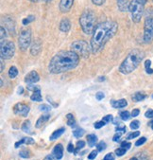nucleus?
<instances>
[{"label":"nucleus","mask_w":153,"mask_h":160,"mask_svg":"<svg viewBox=\"0 0 153 160\" xmlns=\"http://www.w3.org/2000/svg\"><path fill=\"white\" fill-rule=\"evenodd\" d=\"M117 28V23L112 20L104 21L98 24L94 29L90 43L92 52L94 54L99 52L108 43V41L115 35Z\"/></svg>","instance_id":"obj_1"},{"label":"nucleus","mask_w":153,"mask_h":160,"mask_svg":"<svg viewBox=\"0 0 153 160\" xmlns=\"http://www.w3.org/2000/svg\"><path fill=\"white\" fill-rule=\"evenodd\" d=\"M79 62V56L73 50L58 52L49 62L48 70L52 74H60L74 69Z\"/></svg>","instance_id":"obj_2"},{"label":"nucleus","mask_w":153,"mask_h":160,"mask_svg":"<svg viewBox=\"0 0 153 160\" xmlns=\"http://www.w3.org/2000/svg\"><path fill=\"white\" fill-rule=\"evenodd\" d=\"M145 57V53L140 49H133L131 50L129 55L126 57V59L121 63L119 68V71L123 74H130L132 71H134L140 62L143 61Z\"/></svg>","instance_id":"obj_3"},{"label":"nucleus","mask_w":153,"mask_h":160,"mask_svg":"<svg viewBox=\"0 0 153 160\" xmlns=\"http://www.w3.org/2000/svg\"><path fill=\"white\" fill-rule=\"evenodd\" d=\"M79 24L83 32L86 34H93L96 28V15L91 10H87L82 12L79 17Z\"/></svg>","instance_id":"obj_4"},{"label":"nucleus","mask_w":153,"mask_h":160,"mask_svg":"<svg viewBox=\"0 0 153 160\" xmlns=\"http://www.w3.org/2000/svg\"><path fill=\"white\" fill-rule=\"evenodd\" d=\"M71 48L74 52H76L79 56L87 59L90 55V53L92 52L91 49V46L83 40H79V41H75L71 44Z\"/></svg>","instance_id":"obj_5"},{"label":"nucleus","mask_w":153,"mask_h":160,"mask_svg":"<svg viewBox=\"0 0 153 160\" xmlns=\"http://www.w3.org/2000/svg\"><path fill=\"white\" fill-rule=\"evenodd\" d=\"M129 11L131 14V18H132L133 22L138 23V22H140V20L143 16L144 5L141 4L140 2H138L137 0H131L130 2Z\"/></svg>","instance_id":"obj_6"},{"label":"nucleus","mask_w":153,"mask_h":160,"mask_svg":"<svg viewBox=\"0 0 153 160\" xmlns=\"http://www.w3.org/2000/svg\"><path fill=\"white\" fill-rule=\"evenodd\" d=\"M15 53V46L12 42L3 40L0 44V54L2 59H11Z\"/></svg>","instance_id":"obj_7"},{"label":"nucleus","mask_w":153,"mask_h":160,"mask_svg":"<svg viewBox=\"0 0 153 160\" xmlns=\"http://www.w3.org/2000/svg\"><path fill=\"white\" fill-rule=\"evenodd\" d=\"M30 44H31V30L29 28L23 29L20 32L18 38V45L20 49L26 50L27 48L30 46Z\"/></svg>","instance_id":"obj_8"},{"label":"nucleus","mask_w":153,"mask_h":160,"mask_svg":"<svg viewBox=\"0 0 153 160\" xmlns=\"http://www.w3.org/2000/svg\"><path fill=\"white\" fill-rule=\"evenodd\" d=\"M144 42L150 44L153 42V17H146L144 25Z\"/></svg>","instance_id":"obj_9"},{"label":"nucleus","mask_w":153,"mask_h":160,"mask_svg":"<svg viewBox=\"0 0 153 160\" xmlns=\"http://www.w3.org/2000/svg\"><path fill=\"white\" fill-rule=\"evenodd\" d=\"M13 111L16 115L22 116V117H26L29 113V107L24 103H17L14 105Z\"/></svg>","instance_id":"obj_10"},{"label":"nucleus","mask_w":153,"mask_h":160,"mask_svg":"<svg viewBox=\"0 0 153 160\" xmlns=\"http://www.w3.org/2000/svg\"><path fill=\"white\" fill-rule=\"evenodd\" d=\"M74 3V0H60V11L63 13L68 12Z\"/></svg>","instance_id":"obj_11"},{"label":"nucleus","mask_w":153,"mask_h":160,"mask_svg":"<svg viewBox=\"0 0 153 160\" xmlns=\"http://www.w3.org/2000/svg\"><path fill=\"white\" fill-rule=\"evenodd\" d=\"M40 80V77L38 75V73L36 71H31L29 72L26 77H25V82L27 84H35L36 82H38Z\"/></svg>","instance_id":"obj_12"},{"label":"nucleus","mask_w":153,"mask_h":160,"mask_svg":"<svg viewBox=\"0 0 153 160\" xmlns=\"http://www.w3.org/2000/svg\"><path fill=\"white\" fill-rule=\"evenodd\" d=\"M42 50V43L39 39H35L34 42L32 43L31 48H30V53L33 56H37Z\"/></svg>","instance_id":"obj_13"},{"label":"nucleus","mask_w":153,"mask_h":160,"mask_svg":"<svg viewBox=\"0 0 153 160\" xmlns=\"http://www.w3.org/2000/svg\"><path fill=\"white\" fill-rule=\"evenodd\" d=\"M53 156L55 159L60 160L64 156V147L62 144H57L53 149Z\"/></svg>","instance_id":"obj_14"},{"label":"nucleus","mask_w":153,"mask_h":160,"mask_svg":"<svg viewBox=\"0 0 153 160\" xmlns=\"http://www.w3.org/2000/svg\"><path fill=\"white\" fill-rule=\"evenodd\" d=\"M71 28V23L69 21V19L67 18H64L62 19L60 23V30L63 31V32H67Z\"/></svg>","instance_id":"obj_15"},{"label":"nucleus","mask_w":153,"mask_h":160,"mask_svg":"<svg viewBox=\"0 0 153 160\" xmlns=\"http://www.w3.org/2000/svg\"><path fill=\"white\" fill-rule=\"evenodd\" d=\"M129 0H117V7L120 12H126L129 10Z\"/></svg>","instance_id":"obj_16"},{"label":"nucleus","mask_w":153,"mask_h":160,"mask_svg":"<svg viewBox=\"0 0 153 160\" xmlns=\"http://www.w3.org/2000/svg\"><path fill=\"white\" fill-rule=\"evenodd\" d=\"M112 105L114 108H124V107H126L128 105V102H127L126 100L121 99V100H118V101H112Z\"/></svg>","instance_id":"obj_17"},{"label":"nucleus","mask_w":153,"mask_h":160,"mask_svg":"<svg viewBox=\"0 0 153 160\" xmlns=\"http://www.w3.org/2000/svg\"><path fill=\"white\" fill-rule=\"evenodd\" d=\"M87 140H88V145L90 147H94L98 143V137L94 134H91L87 136Z\"/></svg>","instance_id":"obj_18"},{"label":"nucleus","mask_w":153,"mask_h":160,"mask_svg":"<svg viewBox=\"0 0 153 160\" xmlns=\"http://www.w3.org/2000/svg\"><path fill=\"white\" fill-rule=\"evenodd\" d=\"M65 132V128H60V129L56 130L51 136H50V140H55V139H58L60 136H62L64 133Z\"/></svg>","instance_id":"obj_19"},{"label":"nucleus","mask_w":153,"mask_h":160,"mask_svg":"<svg viewBox=\"0 0 153 160\" xmlns=\"http://www.w3.org/2000/svg\"><path fill=\"white\" fill-rule=\"evenodd\" d=\"M30 99H31V101L33 102H42V96H41V90L40 88H38L37 90L33 91V94L32 96L30 97Z\"/></svg>","instance_id":"obj_20"},{"label":"nucleus","mask_w":153,"mask_h":160,"mask_svg":"<svg viewBox=\"0 0 153 160\" xmlns=\"http://www.w3.org/2000/svg\"><path fill=\"white\" fill-rule=\"evenodd\" d=\"M49 118H50L49 115H44V116L40 117V118H39V119L37 120V122H36V128H41V127L49 119Z\"/></svg>","instance_id":"obj_21"},{"label":"nucleus","mask_w":153,"mask_h":160,"mask_svg":"<svg viewBox=\"0 0 153 160\" xmlns=\"http://www.w3.org/2000/svg\"><path fill=\"white\" fill-rule=\"evenodd\" d=\"M146 99V94L144 92H136L133 96H132V101L133 102H141L143 100Z\"/></svg>","instance_id":"obj_22"},{"label":"nucleus","mask_w":153,"mask_h":160,"mask_svg":"<svg viewBox=\"0 0 153 160\" xmlns=\"http://www.w3.org/2000/svg\"><path fill=\"white\" fill-rule=\"evenodd\" d=\"M31 123H30L29 120H26L23 124H22V130L26 133H30L31 132Z\"/></svg>","instance_id":"obj_23"},{"label":"nucleus","mask_w":153,"mask_h":160,"mask_svg":"<svg viewBox=\"0 0 153 160\" xmlns=\"http://www.w3.org/2000/svg\"><path fill=\"white\" fill-rule=\"evenodd\" d=\"M66 118H67V125L70 127H76V120L74 118V116L72 114H67L66 115Z\"/></svg>","instance_id":"obj_24"},{"label":"nucleus","mask_w":153,"mask_h":160,"mask_svg":"<svg viewBox=\"0 0 153 160\" xmlns=\"http://www.w3.org/2000/svg\"><path fill=\"white\" fill-rule=\"evenodd\" d=\"M17 75H18V70H17V68H16L15 67H12V68L9 69V77H10L11 79H14V78L17 77Z\"/></svg>","instance_id":"obj_25"},{"label":"nucleus","mask_w":153,"mask_h":160,"mask_svg":"<svg viewBox=\"0 0 153 160\" xmlns=\"http://www.w3.org/2000/svg\"><path fill=\"white\" fill-rule=\"evenodd\" d=\"M150 66H151V61L150 60H146L145 68H146V71L147 74H153V69L150 68Z\"/></svg>","instance_id":"obj_26"},{"label":"nucleus","mask_w":153,"mask_h":160,"mask_svg":"<svg viewBox=\"0 0 153 160\" xmlns=\"http://www.w3.org/2000/svg\"><path fill=\"white\" fill-rule=\"evenodd\" d=\"M84 133H85V131H84L83 129H81V128H78V129H76V130L73 132V135H74L75 138H81V137L84 135Z\"/></svg>","instance_id":"obj_27"},{"label":"nucleus","mask_w":153,"mask_h":160,"mask_svg":"<svg viewBox=\"0 0 153 160\" xmlns=\"http://www.w3.org/2000/svg\"><path fill=\"white\" fill-rule=\"evenodd\" d=\"M131 117V114L129 111H122L120 112V118L123 120H128Z\"/></svg>","instance_id":"obj_28"},{"label":"nucleus","mask_w":153,"mask_h":160,"mask_svg":"<svg viewBox=\"0 0 153 160\" xmlns=\"http://www.w3.org/2000/svg\"><path fill=\"white\" fill-rule=\"evenodd\" d=\"M33 20H35V16H33V15H29V16H27L26 18L23 19V25L26 26V25H28L29 23H31Z\"/></svg>","instance_id":"obj_29"},{"label":"nucleus","mask_w":153,"mask_h":160,"mask_svg":"<svg viewBox=\"0 0 153 160\" xmlns=\"http://www.w3.org/2000/svg\"><path fill=\"white\" fill-rule=\"evenodd\" d=\"M106 148H107V145H106V143L103 142V141L99 142V143L97 145V149H98V152H102V151H104Z\"/></svg>","instance_id":"obj_30"},{"label":"nucleus","mask_w":153,"mask_h":160,"mask_svg":"<svg viewBox=\"0 0 153 160\" xmlns=\"http://www.w3.org/2000/svg\"><path fill=\"white\" fill-rule=\"evenodd\" d=\"M139 126H140V122H139L138 120H133V121L131 123V125H130L131 129H132V130H136V129H138Z\"/></svg>","instance_id":"obj_31"},{"label":"nucleus","mask_w":153,"mask_h":160,"mask_svg":"<svg viewBox=\"0 0 153 160\" xmlns=\"http://www.w3.org/2000/svg\"><path fill=\"white\" fill-rule=\"evenodd\" d=\"M115 131L116 132H119V133H122V134H124V133H126V127L123 124H120V126H117L115 128Z\"/></svg>","instance_id":"obj_32"},{"label":"nucleus","mask_w":153,"mask_h":160,"mask_svg":"<svg viewBox=\"0 0 153 160\" xmlns=\"http://www.w3.org/2000/svg\"><path fill=\"white\" fill-rule=\"evenodd\" d=\"M139 135H140V132H138V131H136V132H133V133H131V134H129V135H128V137H127V139H128V140H130V139H133V138H137Z\"/></svg>","instance_id":"obj_33"},{"label":"nucleus","mask_w":153,"mask_h":160,"mask_svg":"<svg viewBox=\"0 0 153 160\" xmlns=\"http://www.w3.org/2000/svg\"><path fill=\"white\" fill-rule=\"evenodd\" d=\"M126 152H127V150H125V149H123V148H119V149H117V150L115 151V154H116L117 156H122V155H124V154L126 153Z\"/></svg>","instance_id":"obj_34"},{"label":"nucleus","mask_w":153,"mask_h":160,"mask_svg":"<svg viewBox=\"0 0 153 160\" xmlns=\"http://www.w3.org/2000/svg\"><path fill=\"white\" fill-rule=\"evenodd\" d=\"M29 152L27 151V150H22L20 152H19V155L21 156V157H23V158H27V157H29Z\"/></svg>","instance_id":"obj_35"},{"label":"nucleus","mask_w":153,"mask_h":160,"mask_svg":"<svg viewBox=\"0 0 153 160\" xmlns=\"http://www.w3.org/2000/svg\"><path fill=\"white\" fill-rule=\"evenodd\" d=\"M51 109V107L49 105H46V104H42L39 106V110L40 111H44V112H48L49 110Z\"/></svg>","instance_id":"obj_36"},{"label":"nucleus","mask_w":153,"mask_h":160,"mask_svg":"<svg viewBox=\"0 0 153 160\" xmlns=\"http://www.w3.org/2000/svg\"><path fill=\"white\" fill-rule=\"evenodd\" d=\"M105 124H106V123H105L103 120H101V121H97V122L94 124V127L96 128V129H100V128L103 127Z\"/></svg>","instance_id":"obj_37"},{"label":"nucleus","mask_w":153,"mask_h":160,"mask_svg":"<svg viewBox=\"0 0 153 160\" xmlns=\"http://www.w3.org/2000/svg\"><path fill=\"white\" fill-rule=\"evenodd\" d=\"M97 155H98V151H93V152H90V154L88 155V159H90V160H94L96 157H97Z\"/></svg>","instance_id":"obj_38"},{"label":"nucleus","mask_w":153,"mask_h":160,"mask_svg":"<svg viewBox=\"0 0 153 160\" xmlns=\"http://www.w3.org/2000/svg\"><path fill=\"white\" fill-rule=\"evenodd\" d=\"M0 30H1V41H3L4 40V38H6L7 37V31H6V29H5V28L2 26L1 27V28H0Z\"/></svg>","instance_id":"obj_39"},{"label":"nucleus","mask_w":153,"mask_h":160,"mask_svg":"<svg viewBox=\"0 0 153 160\" xmlns=\"http://www.w3.org/2000/svg\"><path fill=\"white\" fill-rule=\"evenodd\" d=\"M131 144L130 142L124 141V142H122V143H121V148H123V149H125V150H129V149L131 148Z\"/></svg>","instance_id":"obj_40"},{"label":"nucleus","mask_w":153,"mask_h":160,"mask_svg":"<svg viewBox=\"0 0 153 160\" xmlns=\"http://www.w3.org/2000/svg\"><path fill=\"white\" fill-rule=\"evenodd\" d=\"M104 97H105V95H104V93H103V92H98V93L96 94V98H97V100H98V101H101V100H103V99H104Z\"/></svg>","instance_id":"obj_41"},{"label":"nucleus","mask_w":153,"mask_h":160,"mask_svg":"<svg viewBox=\"0 0 153 160\" xmlns=\"http://www.w3.org/2000/svg\"><path fill=\"white\" fill-rule=\"evenodd\" d=\"M146 141V138H141L140 139H138V140L135 142V145H136V146H141V145H143Z\"/></svg>","instance_id":"obj_42"},{"label":"nucleus","mask_w":153,"mask_h":160,"mask_svg":"<svg viewBox=\"0 0 153 160\" xmlns=\"http://www.w3.org/2000/svg\"><path fill=\"white\" fill-rule=\"evenodd\" d=\"M105 123H108V122H111L112 120V115H107V116H105L104 118H103V119H102Z\"/></svg>","instance_id":"obj_43"},{"label":"nucleus","mask_w":153,"mask_h":160,"mask_svg":"<svg viewBox=\"0 0 153 160\" xmlns=\"http://www.w3.org/2000/svg\"><path fill=\"white\" fill-rule=\"evenodd\" d=\"M84 146H85V142L84 141H82V140L78 141V143H77V150H80V149L84 148Z\"/></svg>","instance_id":"obj_44"},{"label":"nucleus","mask_w":153,"mask_h":160,"mask_svg":"<svg viewBox=\"0 0 153 160\" xmlns=\"http://www.w3.org/2000/svg\"><path fill=\"white\" fill-rule=\"evenodd\" d=\"M145 116H146V118H153V110H152V109L147 110V111L146 112Z\"/></svg>","instance_id":"obj_45"},{"label":"nucleus","mask_w":153,"mask_h":160,"mask_svg":"<svg viewBox=\"0 0 153 160\" xmlns=\"http://www.w3.org/2000/svg\"><path fill=\"white\" fill-rule=\"evenodd\" d=\"M92 1H93L94 4H96L98 6H101V5H103L105 3L106 0H92Z\"/></svg>","instance_id":"obj_46"},{"label":"nucleus","mask_w":153,"mask_h":160,"mask_svg":"<svg viewBox=\"0 0 153 160\" xmlns=\"http://www.w3.org/2000/svg\"><path fill=\"white\" fill-rule=\"evenodd\" d=\"M104 160H114V155H113V153L110 152V153L106 154L105 157H104Z\"/></svg>","instance_id":"obj_47"},{"label":"nucleus","mask_w":153,"mask_h":160,"mask_svg":"<svg viewBox=\"0 0 153 160\" xmlns=\"http://www.w3.org/2000/svg\"><path fill=\"white\" fill-rule=\"evenodd\" d=\"M25 144H34V140L31 138H25Z\"/></svg>","instance_id":"obj_48"},{"label":"nucleus","mask_w":153,"mask_h":160,"mask_svg":"<svg viewBox=\"0 0 153 160\" xmlns=\"http://www.w3.org/2000/svg\"><path fill=\"white\" fill-rule=\"evenodd\" d=\"M121 136H122V133H117V134H115V136L113 137V138H112V140L113 141H115V142H117L119 139H120V138H121Z\"/></svg>","instance_id":"obj_49"},{"label":"nucleus","mask_w":153,"mask_h":160,"mask_svg":"<svg viewBox=\"0 0 153 160\" xmlns=\"http://www.w3.org/2000/svg\"><path fill=\"white\" fill-rule=\"evenodd\" d=\"M67 151H68L69 152H75V149H74V146H73V144H72V143H69V144H68Z\"/></svg>","instance_id":"obj_50"},{"label":"nucleus","mask_w":153,"mask_h":160,"mask_svg":"<svg viewBox=\"0 0 153 160\" xmlns=\"http://www.w3.org/2000/svg\"><path fill=\"white\" fill-rule=\"evenodd\" d=\"M139 113H140L139 109H134V110L132 111V113H131V117H132V118H135V117H137V116L139 115Z\"/></svg>","instance_id":"obj_51"},{"label":"nucleus","mask_w":153,"mask_h":160,"mask_svg":"<svg viewBox=\"0 0 153 160\" xmlns=\"http://www.w3.org/2000/svg\"><path fill=\"white\" fill-rule=\"evenodd\" d=\"M44 160H53V155H47Z\"/></svg>","instance_id":"obj_52"},{"label":"nucleus","mask_w":153,"mask_h":160,"mask_svg":"<svg viewBox=\"0 0 153 160\" xmlns=\"http://www.w3.org/2000/svg\"><path fill=\"white\" fill-rule=\"evenodd\" d=\"M137 1H138V2H140L141 4L145 5V4L146 3V1H147V0H137Z\"/></svg>","instance_id":"obj_53"},{"label":"nucleus","mask_w":153,"mask_h":160,"mask_svg":"<svg viewBox=\"0 0 153 160\" xmlns=\"http://www.w3.org/2000/svg\"><path fill=\"white\" fill-rule=\"evenodd\" d=\"M3 69H4V62H3V59L1 58V72L3 71Z\"/></svg>","instance_id":"obj_54"},{"label":"nucleus","mask_w":153,"mask_h":160,"mask_svg":"<svg viewBox=\"0 0 153 160\" xmlns=\"http://www.w3.org/2000/svg\"><path fill=\"white\" fill-rule=\"evenodd\" d=\"M23 93V87H19L18 89V94H22Z\"/></svg>","instance_id":"obj_55"},{"label":"nucleus","mask_w":153,"mask_h":160,"mask_svg":"<svg viewBox=\"0 0 153 160\" xmlns=\"http://www.w3.org/2000/svg\"><path fill=\"white\" fill-rule=\"evenodd\" d=\"M130 160H139V159H138V157H137V156H134V157L131 158Z\"/></svg>","instance_id":"obj_56"},{"label":"nucleus","mask_w":153,"mask_h":160,"mask_svg":"<svg viewBox=\"0 0 153 160\" xmlns=\"http://www.w3.org/2000/svg\"><path fill=\"white\" fill-rule=\"evenodd\" d=\"M149 125L151 126V128H152V130H153V120H152V121H151V122L149 123Z\"/></svg>","instance_id":"obj_57"},{"label":"nucleus","mask_w":153,"mask_h":160,"mask_svg":"<svg viewBox=\"0 0 153 160\" xmlns=\"http://www.w3.org/2000/svg\"><path fill=\"white\" fill-rule=\"evenodd\" d=\"M29 1H31V2H38V1H40V0H29Z\"/></svg>","instance_id":"obj_58"},{"label":"nucleus","mask_w":153,"mask_h":160,"mask_svg":"<svg viewBox=\"0 0 153 160\" xmlns=\"http://www.w3.org/2000/svg\"><path fill=\"white\" fill-rule=\"evenodd\" d=\"M44 1H45V2H49V1H51V0H44Z\"/></svg>","instance_id":"obj_59"},{"label":"nucleus","mask_w":153,"mask_h":160,"mask_svg":"<svg viewBox=\"0 0 153 160\" xmlns=\"http://www.w3.org/2000/svg\"><path fill=\"white\" fill-rule=\"evenodd\" d=\"M152 99H153V95H152Z\"/></svg>","instance_id":"obj_60"}]
</instances>
